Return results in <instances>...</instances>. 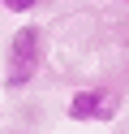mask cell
Segmentation results:
<instances>
[{
  "instance_id": "cell-1",
  "label": "cell",
  "mask_w": 129,
  "mask_h": 134,
  "mask_svg": "<svg viewBox=\"0 0 129 134\" xmlns=\"http://www.w3.org/2000/svg\"><path fill=\"white\" fill-rule=\"evenodd\" d=\"M43 56H47V35H43L39 22H26L9 35L4 48V91H26L39 74Z\"/></svg>"
},
{
  "instance_id": "cell-3",
  "label": "cell",
  "mask_w": 129,
  "mask_h": 134,
  "mask_svg": "<svg viewBox=\"0 0 129 134\" xmlns=\"http://www.w3.org/2000/svg\"><path fill=\"white\" fill-rule=\"evenodd\" d=\"M43 0H0V9H9V13H34Z\"/></svg>"
},
{
  "instance_id": "cell-4",
  "label": "cell",
  "mask_w": 129,
  "mask_h": 134,
  "mask_svg": "<svg viewBox=\"0 0 129 134\" xmlns=\"http://www.w3.org/2000/svg\"><path fill=\"white\" fill-rule=\"evenodd\" d=\"M125 4H129V0H125Z\"/></svg>"
},
{
  "instance_id": "cell-2",
  "label": "cell",
  "mask_w": 129,
  "mask_h": 134,
  "mask_svg": "<svg viewBox=\"0 0 129 134\" xmlns=\"http://www.w3.org/2000/svg\"><path fill=\"white\" fill-rule=\"evenodd\" d=\"M120 108H125L120 91H112V87H77L69 95V104H65V117L77 121V125H108V121L120 117Z\"/></svg>"
}]
</instances>
